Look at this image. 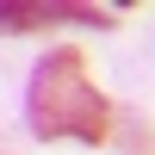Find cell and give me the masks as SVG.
<instances>
[{"label": "cell", "instance_id": "cell-1", "mask_svg": "<svg viewBox=\"0 0 155 155\" xmlns=\"http://www.w3.org/2000/svg\"><path fill=\"white\" fill-rule=\"evenodd\" d=\"M25 118H31V130L44 143H56V137H68V143H112V99L93 87V74H87L74 44H56L31 68Z\"/></svg>", "mask_w": 155, "mask_h": 155}, {"label": "cell", "instance_id": "cell-2", "mask_svg": "<svg viewBox=\"0 0 155 155\" xmlns=\"http://www.w3.org/2000/svg\"><path fill=\"white\" fill-rule=\"evenodd\" d=\"M124 6H68V0H0V31L19 37L37 31V25H93V31H112Z\"/></svg>", "mask_w": 155, "mask_h": 155}, {"label": "cell", "instance_id": "cell-3", "mask_svg": "<svg viewBox=\"0 0 155 155\" xmlns=\"http://www.w3.org/2000/svg\"><path fill=\"white\" fill-rule=\"evenodd\" d=\"M112 143L124 155H155V130L143 112H112Z\"/></svg>", "mask_w": 155, "mask_h": 155}]
</instances>
